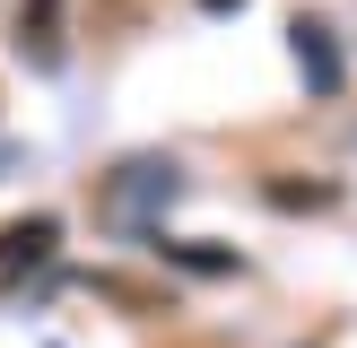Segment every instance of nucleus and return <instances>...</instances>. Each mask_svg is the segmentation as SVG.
<instances>
[{"instance_id": "nucleus-1", "label": "nucleus", "mask_w": 357, "mask_h": 348, "mask_svg": "<svg viewBox=\"0 0 357 348\" xmlns=\"http://www.w3.org/2000/svg\"><path fill=\"white\" fill-rule=\"evenodd\" d=\"M52 253H61V218H44V209H35V218H9V226H0V287L35 278Z\"/></svg>"}, {"instance_id": "nucleus-2", "label": "nucleus", "mask_w": 357, "mask_h": 348, "mask_svg": "<svg viewBox=\"0 0 357 348\" xmlns=\"http://www.w3.org/2000/svg\"><path fill=\"white\" fill-rule=\"evenodd\" d=\"M288 52H296V70H305L314 96H340V44H331V26L296 17V26H288Z\"/></svg>"}, {"instance_id": "nucleus-3", "label": "nucleus", "mask_w": 357, "mask_h": 348, "mask_svg": "<svg viewBox=\"0 0 357 348\" xmlns=\"http://www.w3.org/2000/svg\"><path fill=\"white\" fill-rule=\"evenodd\" d=\"M17 52L35 70H61V0H17Z\"/></svg>"}, {"instance_id": "nucleus-4", "label": "nucleus", "mask_w": 357, "mask_h": 348, "mask_svg": "<svg viewBox=\"0 0 357 348\" xmlns=\"http://www.w3.org/2000/svg\"><path fill=\"white\" fill-rule=\"evenodd\" d=\"M157 191L174 200V166H157V157H149V166H122V183H114V209H139V200H157Z\"/></svg>"}, {"instance_id": "nucleus-5", "label": "nucleus", "mask_w": 357, "mask_h": 348, "mask_svg": "<svg viewBox=\"0 0 357 348\" xmlns=\"http://www.w3.org/2000/svg\"><path fill=\"white\" fill-rule=\"evenodd\" d=\"M157 253H166V261H183V270H236V253H209V244H157Z\"/></svg>"}, {"instance_id": "nucleus-6", "label": "nucleus", "mask_w": 357, "mask_h": 348, "mask_svg": "<svg viewBox=\"0 0 357 348\" xmlns=\"http://www.w3.org/2000/svg\"><path fill=\"white\" fill-rule=\"evenodd\" d=\"M201 9H209V17H227V9H244V0H201Z\"/></svg>"}]
</instances>
